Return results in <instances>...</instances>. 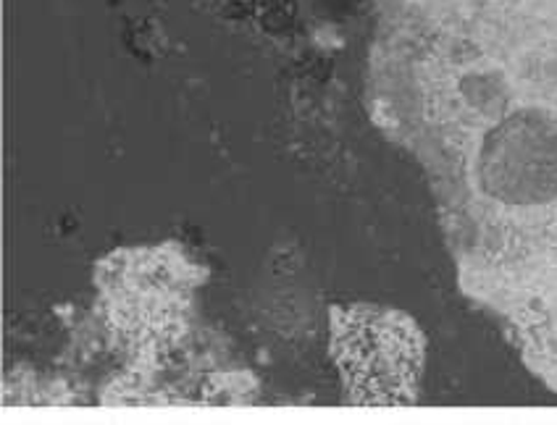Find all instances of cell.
Returning <instances> with one entry per match:
<instances>
[{
    "label": "cell",
    "instance_id": "1",
    "mask_svg": "<svg viewBox=\"0 0 557 425\" xmlns=\"http://www.w3.org/2000/svg\"><path fill=\"white\" fill-rule=\"evenodd\" d=\"M479 184L505 205H544L557 198V116L523 108L503 118L479 150Z\"/></svg>",
    "mask_w": 557,
    "mask_h": 425
},
{
    "label": "cell",
    "instance_id": "2",
    "mask_svg": "<svg viewBox=\"0 0 557 425\" xmlns=\"http://www.w3.org/2000/svg\"><path fill=\"white\" fill-rule=\"evenodd\" d=\"M339 345L345 373L371 399L400 395L408 380H413L421 358L408 323L389 313L350 318L345 332H339Z\"/></svg>",
    "mask_w": 557,
    "mask_h": 425
}]
</instances>
